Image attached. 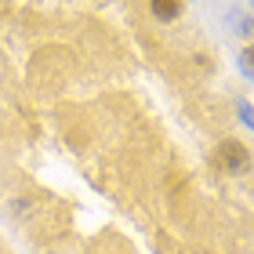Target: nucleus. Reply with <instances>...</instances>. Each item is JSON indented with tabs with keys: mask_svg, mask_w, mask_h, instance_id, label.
Returning <instances> with one entry per match:
<instances>
[{
	"mask_svg": "<svg viewBox=\"0 0 254 254\" xmlns=\"http://www.w3.org/2000/svg\"><path fill=\"white\" fill-rule=\"evenodd\" d=\"M222 160H225V164H233V167H240V164H244V149H240L236 142H225L222 145Z\"/></svg>",
	"mask_w": 254,
	"mask_h": 254,
	"instance_id": "f03ea898",
	"label": "nucleus"
},
{
	"mask_svg": "<svg viewBox=\"0 0 254 254\" xmlns=\"http://www.w3.org/2000/svg\"><path fill=\"white\" fill-rule=\"evenodd\" d=\"M149 4H153V15L160 22H171L182 15V0H149Z\"/></svg>",
	"mask_w": 254,
	"mask_h": 254,
	"instance_id": "f257e3e1",
	"label": "nucleus"
}]
</instances>
